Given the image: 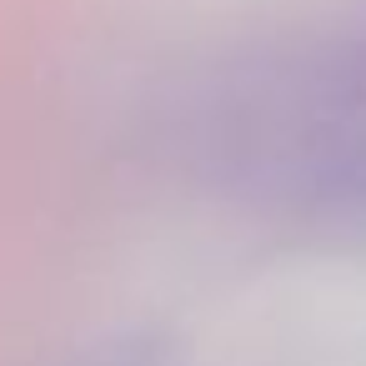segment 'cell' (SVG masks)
<instances>
[{"label": "cell", "mask_w": 366, "mask_h": 366, "mask_svg": "<svg viewBox=\"0 0 366 366\" xmlns=\"http://www.w3.org/2000/svg\"><path fill=\"white\" fill-rule=\"evenodd\" d=\"M221 166L261 196L301 206L366 201V61L241 96L221 116Z\"/></svg>", "instance_id": "cell-1"}]
</instances>
